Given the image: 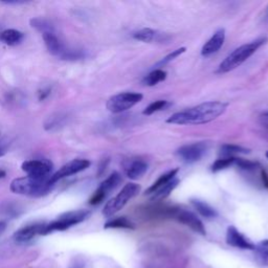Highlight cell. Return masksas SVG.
Instances as JSON below:
<instances>
[{"mask_svg":"<svg viewBox=\"0 0 268 268\" xmlns=\"http://www.w3.org/2000/svg\"><path fill=\"white\" fill-rule=\"evenodd\" d=\"M144 95L138 92H122L111 96L106 107L112 113H122L138 104Z\"/></svg>","mask_w":268,"mask_h":268,"instance_id":"cell-6","label":"cell"},{"mask_svg":"<svg viewBox=\"0 0 268 268\" xmlns=\"http://www.w3.org/2000/svg\"><path fill=\"white\" fill-rule=\"evenodd\" d=\"M53 185L55 184L50 182V176H24L14 179L11 182L10 189L15 194L31 196V197H42V196L50 193Z\"/></svg>","mask_w":268,"mask_h":268,"instance_id":"cell-2","label":"cell"},{"mask_svg":"<svg viewBox=\"0 0 268 268\" xmlns=\"http://www.w3.org/2000/svg\"><path fill=\"white\" fill-rule=\"evenodd\" d=\"M21 168L28 176L33 177H47L51 170L50 165L44 160H28L22 164Z\"/></svg>","mask_w":268,"mask_h":268,"instance_id":"cell-11","label":"cell"},{"mask_svg":"<svg viewBox=\"0 0 268 268\" xmlns=\"http://www.w3.org/2000/svg\"><path fill=\"white\" fill-rule=\"evenodd\" d=\"M266 41L267 38H259L255 41H252L236 48L221 62L218 67V73L219 74L229 73V71L236 69L240 65H242L244 62L251 58L259 48L264 45Z\"/></svg>","mask_w":268,"mask_h":268,"instance_id":"cell-3","label":"cell"},{"mask_svg":"<svg viewBox=\"0 0 268 268\" xmlns=\"http://www.w3.org/2000/svg\"><path fill=\"white\" fill-rule=\"evenodd\" d=\"M249 152H251L249 149L233 144L222 145L220 148V155H222V157H236L235 155L247 154Z\"/></svg>","mask_w":268,"mask_h":268,"instance_id":"cell-21","label":"cell"},{"mask_svg":"<svg viewBox=\"0 0 268 268\" xmlns=\"http://www.w3.org/2000/svg\"><path fill=\"white\" fill-rule=\"evenodd\" d=\"M186 48L185 47H180V48H178L176 50H173L171 53H169V55L167 57H165L162 61L159 62V65H165L167 63H169V62H171L173 61L174 59H176L177 57H179L180 55H182L183 52H185Z\"/></svg>","mask_w":268,"mask_h":268,"instance_id":"cell-31","label":"cell"},{"mask_svg":"<svg viewBox=\"0 0 268 268\" xmlns=\"http://www.w3.org/2000/svg\"><path fill=\"white\" fill-rule=\"evenodd\" d=\"M264 21L268 23V6L267 8L265 10V14H264Z\"/></svg>","mask_w":268,"mask_h":268,"instance_id":"cell-35","label":"cell"},{"mask_svg":"<svg viewBox=\"0 0 268 268\" xmlns=\"http://www.w3.org/2000/svg\"><path fill=\"white\" fill-rule=\"evenodd\" d=\"M261 179H262L264 186L268 189V174L265 170H261Z\"/></svg>","mask_w":268,"mask_h":268,"instance_id":"cell-33","label":"cell"},{"mask_svg":"<svg viewBox=\"0 0 268 268\" xmlns=\"http://www.w3.org/2000/svg\"><path fill=\"white\" fill-rule=\"evenodd\" d=\"M42 36H43L44 42H45L47 50L51 53L52 56H57V57L61 58V56L63 55L67 47L64 45L63 42L60 40L56 32L45 33V34H43Z\"/></svg>","mask_w":268,"mask_h":268,"instance_id":"cell-14","label":"cell"},{"mask_svg":"<svg viewBox=\"0 0 268 268\" xmlns=\"http://www.w3.org/2000/svg\"><path fill=\"white\" fill-rule=\"evenodd\" d=\"M31 25L32 28L36 29L38 32L45 34V33H50V32H56L53 25L46 19H43V18H34V19L31 20Z\"/></svg>","mask_w":268,"mask_h":268,"instance_id":"cell-27","label":"cell"},{"mask_svg":"<svg viewBox=\"0 0 268 268\" xmlns=\"http://www.w3.org/2000/svg\"><path fill=\"white\" fill-rule=\"evenodd\" d=\"M5 227H6V223L3 221H0V235H1L5 230Z\"/></svg>","mask_w":268,"mask_h":268,"instance_id":"cell-34","label":"cell"},{"mask_svg":"<svg viewBox=\"0 0 268 268\" xmlns=\"http://www.w3.org/2000/svg\"><path fill=\"white\" fill-rule=\"evenodd\" d=\"M237 157H221L217 159L215 163H214L211 167L212 172L217 173L219 171H222V170H225L231 166L235 165Z\"/></svg>","mask_w":268,"mask_h":268,"instance_id":"cell-28","label":"cell"},{"mask_svg":"<svg viewBox=\"0 0 268 268\" xmlns=\"http://www.w3.org/2000/svg\"><path fill=\"white\" fill-rule=\"evenodd\" d=\"M208 150V145L205 142H195V144L185 145L177 150V155L179 156L183 162L192 164L198 162L205 154Z\"/></svg>","mask_w":268,"mask_h":268,"instance_id":"cell-8","label":"cell"},{"mask_svg":"<svg viewBox=\"0 0 268 268\" xmlns=\"http://www.w3.org/2000/svg\"><path fill=\"white\" fill-rule=\"evenodd\" d=\"M226 243L230 246L241 248V249H249V251H254L255 244L251 240H248L242 233L235 227V226H228L226 230Z\"/></svg>","mask_w":268,"mask_h":268,"instance_id":"cell-10","label":"cell"},{"mask_svg":"<svg viewBox=\"0 0 268 268\" xmlns=\"http://www.w3.org/2000/svg\"><path fill=\"white\" fill-rule=\"evenodd\" d=\"M90 166V162L88 159H74L71 162L64 165L60 170L50 176V182L55 184L60 179H63L65 177L71 176L74 174L84 171Z\"/></svg>","mask_w":268,"mask_h":268,"instance_id":"cell-7","label":"cell"},{"mask_svg":"<svg viewBox=\"0 0 268 268\" xmlns=\"http://www.w3.org/2000/svg\"><path fill=\"white\" fill-rule=\"evenodd\" d=\"M178 183H179V179L174 178L173 180L168 182L163 187H160V189L158 191H156L154 194H152V200H153V201H162V200L166 199L168 196L176 189V186L178 185Z\"/></svg>","mask_w":268,"mask_h":268,"instance_id":"cell-20","label":"cell"},{"mask_svg":"<svg viewBox=\"0 0 268 268\" xmlns=\"http://www.w3.org/2000/svg\"><path fill=\"white\" fill-rule=\"evenodd\" d=\"M5 175H6V173H5L4 170L0 169V178H4V177H5Z\"/></svg>","mask_w":268,"mask_h":268,"instance_id":"cell-36","label":"cell"},{"mask_svg":"<svg viewBox=\"0 0 268 268\" xmlns=\"http://www.w3.org/2000/svg\"><path fill=\"white\" fill-rule=\"evenodd\" d=\"M90 211L88 210H77L71 211L62 214L61 216L58 217V219L53 220L52 222L45 224L44 229L42 231V235H47L52 233V231H61L66 230L69 227L79 224L83 221H85L89 216H90Z\"/></svg>","mask_w":268,"mask_h":268,"instance_id":"cell-4","label":"cell"},{"mask_svg":"<svg viewBox=\"0 0 268 268\" xmlns=\"http://www.w3.org/2000/svg\"><path fill=\"white\" fill-rule=\"evenodd\" d=\"M44 226H45V224H42V223H36V224L26 225L16 231L14 234V239L18 243L29 242V241H31L37 235H42Z\"/></svg>","mask_w":268,"mask_h":268,"instance_id":"cell-13","label":"cell"},{"mask_svg":"<svg viewBox=\"0 0 268 268\" xmlns=\"http://www.w3.org/2000/svg\"><path fill=\"white\" fill-rule=\"evenodd\" d=\"M7 152V142L2 140L0 141V157L3 156Z\"/></svg>","mask_w":268,"mask_h":268,"instance_id":"cell-32","label":"cell"},{"mask_svg":"<svg viewBox=\"0 0 268 268\" xmlns=\"http://www.w3.org/2000/svg\"><path fill=\"white\" fill-rule=\"evenodd\" d=\"M167 79V71L163 69H155L146 76L142 80V83L146 86H155L160 82H164Z\"/></svg>","mask_w":268,"mask_h":268,"instance_id":"cell-23","label":"cell"},{"mask_svg":"<svg viewBox=\"0 0 268 268\" xmlns=\"http://www.w3.org/2000/svg\"><path fill=\"white\" fill-rule=\"evenodd\" d=\"M235 165H237L240 169L245 170V171H254L257 169L258 164L255 162H251V160L243 159V158H236Z\"/></svg>","mask_w":268,"mask_h":268,"instance_id":"cell-30","label":"cell"},{"mask_svg":"<svg viewBox=\"0 0 268 268\" xmlns=\"http://www.w3.org/2000/svg\"><path fill=\"white\" fill-rule=\"evenodd\" d=\"M173 219L182 223V224L186 225L187 227H190L192 230L195 231V233H197L201 236L207 235V230H205L202 221L196 216L195 214L189 211L178 208Z\"/></svg>","mask_w":268,"mask_h":268,"instance_id":"cell-9","label":"cell"},{"mask_svg":"<svg viewBox=\"0 0 268 268\" xmlns=\"http://www.w3.org/2000/svg\"><path fill=\"white\" fill-rule=\"evenodd\" d=\"M178 171H179V170L178 169H174V170H171V171H169L165 174H163L162 176H160L158 179L152 184L149 189L146 191V194L148 195H152V194H154L156 191H158L160 187H163L164 185H166L168 182H170L171 180H173L174 178H176V175L178 173Z\"/></svg>","mask_w":268,"mask_h":268,"instance_id":"cell-18","label":"cell"},{"mask_svg":"<svg viewBox=\"0 0 268 268\" xmlns=\"http://www.w3.org/2000/svg\"><path fill=\"white\" fill-rule=\"evenodd\" d=\"M139 191L140 186L138 184L134 182L127 183L115 197L111 198L105 204V207L103 209V215L105 217L113 216L114 214L120 212L132 198L137 196Z\"/></svg>","mask_w":268,"mask_h":268,"instance_id":"cell-5","label":"cell"},{"mask_svg":"<svg viewBox=\"0 0 268 268\" xmlns=\"http://www.w3.org/2000/svg\"><path fill=\"white\" fill-rule=\"evenodd\" d=\"M148 170V164L142 159H133L125 168V172L128 178L136 180L145 175Z\"/></svg>","mask_w":268,"mask_h":268,"instance_id":"cell-15","label":"cell"},{"mask_svg":"<svg viewBox=\"0 0 268 268\" xmlns=\"http://www.w3.org/2000/svg\"><path fill=\"white\" fill-rule=\"evenodd\" d=\"M224 41H225V30L220 29L214 34L207 42H205L201 49V55L204 57H208L213 55V53L217 52L222 47Z\"/></svg>","mask_w":268,"mask_h":268,"instance_id":"cell-12","label":"cell"},{"mask_svg":"<svg viewBox=\"0 0 268 268\" xmlns=\"http://www.w3.org/2000/svg\"><path fill=\"white\" fill-rule=\"evenodd\" d=\"M228 104L219 101L205 102L192 108L176 112L167 120L168 124L173 125H202L219 118L225 112Z\"/></svg>","mask_w":268,"mask_h":268,"instance_id":"cell-1","label":"cell"},{"mask_svg":"<svg viewBox=\"0 0 268 268\" xmlns=\"http://www.w3.org/2000/svg\"><path fill=\"white\" fill-rule=\"evenodd\" d=\"M66 115L62 114V113H56L52 114L50 117L47 118V120L44 122V128L47 131H52L59 129L61 127L64 126L65 121H66Z\"/></svg>","mask_w":268,"mask_h":268,"instance_id":"cell-22","label":"cell"},{"mask_svg":"<svg viewBox=\"0 0 268 268\" xmlns=\"http://www.w3.org/2000/svg\"><path fill=\"white\" fill-rule=\"evenodd\" d=\"M104 228H123V229H135V225L126 217H118L105 223Z\"/></svg>","mask_w":268,"mask_h":268,"instance_id":"cell-24","label":"cell"},{"mask_svg":"<svg viewBox=\"0 0 268 268\" xmlns=\"http://www.w3.org/2000/svg\"><path fill=\"white\" fill-rule=\"evenodd\" d=\"M23 38H24L23 33L14 29L5 30L0 34V39L10 46H16L18 44H20Z\"/></svg>","mask_w":268,"mask_h":268,"instance_id":"cell-19","label":"cell"},{"mask_svg":"<svg viewBox=\"0 0 268 268\" xmlns=\"http://www.w3.org/2000/svg\"><path fill=\"white\" fill-rule=\"evenodd\" d=\"M263 117L266 118V119H268V112H265V113L263 114Z\"/></svg>","mask_w":268,"mask_h":268,"instance_id":"cell-37","label":"cell"},{"mask_svg":"<svg viewBox=\"0 0 268 268\" xmlns=\"http://www.w3.org/2000/svg\"><path fill=\"white\" fill-rule=\"evenodd\" d=\"M121 181H122L121 175L118 172H113L110 176L106 178L99 187H97V191L107 196L111 191H113L115 187L119 186Z\"/></svg>","mask_w":268,"mask_h":268,"instance_id":"cell-17","label":"cell"},{"mask_svg":"<svg viewBox=\"0 0 268 268\" xmlns=\"http://www.w3.org/2000/svg\"><path fill=\"white\" fill-rule=\"evenodd\" d=\"M266 157L268 158V152H266Z\"/></svg>","mask_w":268,"mask_h":268,"instance_id":"cell-38","label":"cell"},{"mask_svg":"<svg viewBox=\"0 0 268 268\" xmlns=\"http://www.w3.org/2000/svg\"><path fill=\"white\" fill-rule=\"evenodd\" d=\"M160 34H158L156 31L152 29H141L138 32L134 33L133 38L138 41H142L146 43H150L152 41H158V37Z\"/></svg>","mask_w":268,"mask_h":268,"instance_id":"cell-26","label":"cell"},{"mask_svg":"<svg viewBox=\"0 0 268 268\" xmlns=\"http://www.w3.org/2000/svg\"><path fill=\"white\" fill-rule=\"evenodd\" d=\"M169 105H170V103L168 101H166V100H158V101L151 103L142 113H144L145 115H151V114H153L155 112H158V111H162V110L166 109Z\"/></svg>","mask_w":268,"mask_h":268,"instance_id":"cell-29","label":"cell"},{"mask_svg":"<svg viewBox=\"0 0 268 268\" xmlns=\"http://www.w3.org/2000/svg\"><path fill=\"white\" fill-rule=\"evenodd\" d=\"M191 204L194 207V209L197 211L200 215L204 218H208V219H213V218H216L218 216V213L217 211L214 209L213 207H211V205L207 202H204L202 200H199V199H192L191 200Z\"/></svg>","mask_w":268,"mask_h":268,"instance_id":"cell-16","label":"cell"},{"mask_svg":"<svg viewBox=\"0 0 268 268\" xmlns=\"http://www.w3.org/2000/svg\"><path fill=\"white\" fill-rule=\"evenodd\" d=\"M255 253L257 261L261 265L268 266V239L261 241L255 245Z\"/></svg>","mask_w":268,"mask_h":268,"instance_id":"cell-25","label":"cell"}]
</instances>
